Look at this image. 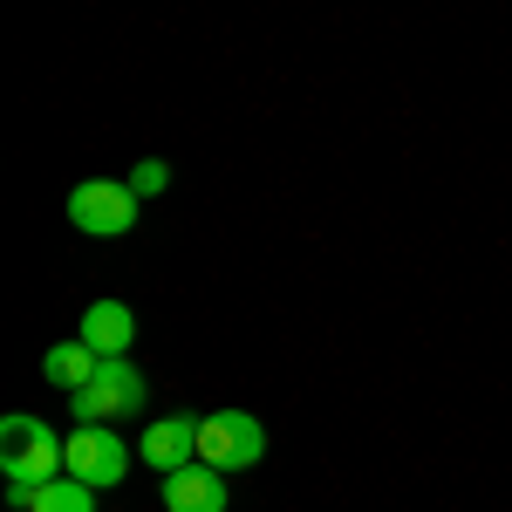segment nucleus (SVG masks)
Listing matches in <instances>:
<instances>
[{
	"label": "nucleus",
	"mask_w": 512,
	"mask_h": 512,
	"mask_svg": "<svg viewBox=\"0 0 512 512\" xmlns=\"http://www.w3.org/2000/svg\"><path fill=\"white\" fill-rule=\"evenodd\" d=\"M28 512H96V485L62 472V478H48V485H35V506Z\"/></svg>",
	"instance_id": "nucleus-10"
},
{
	"label": "nucleus",
	"mask_w": 512,
	"mask_h": 512,
	"mask_svg": "<svg viewBox=\"0 0 512 512\" xmlns=\"http://www.w3.org/2000/svg\"><path fill=\"white\" fill-rule=\"evenodd\" d=\"M62 472H69V437H55L28 410L0 417V478L7 485H48Z\"/></svg>",
	"instance_id": "nucleus-1"
},
{
	"label": "nucleus",
	"mask_w": 512,
	"mask_h": 512,
	"mask_svg": "<svg viewBox=\"0 0 512 512\" xmlns=\"http://www.w3.org/2000/svg\"><path fill=\"white\" fill-rule=\"evenodd\" d=\"M164 512H226L233 499H226V472H212L205 458H192V465H178V472H164Z\"/></svg>",
	"instance_id": "nucleus-6"
},
{
	"label": "nucleus",
	"mask_w": 512,
	"mask_h": 512,
	"mask_svg": "<svg viewBox=\"0 0 512 512\" xmlns=\"http://www.w3.org/2000/svg\"><path fill=\"white\" fill-rule=\"evenodd\" d=\"M198 458L212 472H253L267 458V424L253 410H212L198 417Z\"/></svg>",
	"instance_id": "nucleus-3"
},
{
	"label": "nucleus",
	"mask_w": 512,
	"mask_h": 512,
	"mask_svg": "<svg viewBox=\"0 0 512 512\" xmlns=\"http://www.w3.org/2000/svg\"><path fill=\"white\" fill-rule=\"evenodd\" d=\"M76 342H89L103 362H117V355H130V342H137V315H130L123 301H89Z\"/></svg>",
	"instance_id": "nucleus-8"
},
{
	"label": "nucleus",
	"mask_w": 512,
	"mask_h": 512,
	"mask_svg": "<svg viewBox=\"0 0 512 512\" xmlns=\"http://www.w3.org/2000/svg\"><path fill=\"white\" fill-rule=\"evenodd\" d=\"M144 403H151V383H144V369H130V355L103 362V369L69 396L76 424H117V417H137Z\"/></svg>",
	"instance_id": "nucleus-2"
},
{
	"label": "nucleus",
	"mask_w": 512,
	"mask_h": 512,
	"mask_svg": "<svg viewBox=\"0 0 512 512\" xmlns=\"http://www.w3.org/2000/svg\"><path fill=\"white\" fill-rule=\"evenodd\" d=\"M123 185H130V192H137V198H144V205H151V198H164V192H171V164L144 158V164H137V171H130V178H123Z\"/></svg>",
	"instance_id": "nucleus-11"
},
{
	"label": "nucleus",
	"mask_w": 512,
	"mask_h": 512,
	"mask_svg": "<svg viewBox=\"0 0 512 512\" xmlns=\"http://www.w3.org/2000/svg\"><path fill=\"white\" fill-rule=\"evenodd\" d=\"M69 472L89 478L96 492H103V485H123V472H130V444H123L110 424H76V431H69Z\"/></svg>",
	"instance_id": "nucleus-5"
},
{
	"label": "nucleus",
	"mask_w": 512,
	"mask_h": 512,
	"mask_svg": "<svg viewBox=\"0 0 512 512\" xmlns=\"http://www.w3.org/2000/svg\"><path fill=\"white\" fill-rule=\"evenodd\" d=\"M137 205L144 198L130 192V185H117V178H82L76 192H69V226L89 239H123L137 226Z\"/></svg>",
	"instance_id": "nucleus-4"
},
{
	"label": "nucleus",
	"mask_w": 512,
	"mask_h": 512,
	"mask_svg": "<svg viewBox=\"0 0 512 512\" xmlns=\"http://www.w3.org/2000/svg\"><path fill=\"white\" fill-rule=\"evenodd\" d=\"M137 458L151 465V472H178V465H192L198 458V417H158V424H144V437H137Z\"/></svg>",
	"instance_id": "nucleus-7"
},
{
	"label": "nucleus",
	"mask_w": 512,
	"mask_h": 512,
	"mask_svg": "<svg viewBox=\"0 0 512 512\" xmlns=\"http://www.w3.org/2000/svg\"><path fill=\"white\" fill-rule=\"evenodd\" d=\"M96 369H103V355L89 349V342H55V349L41 355V376H48L55 390H69V396H76Z\"/></svg>",
	"instance_id": "nucleus-9"
}]
</instances>
